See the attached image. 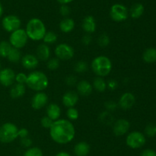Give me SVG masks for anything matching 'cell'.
Masks as SVG:
<instances>
[{
	"instance_id": "cell-1",
	"label": "cell",
	"mask_w": 156,
	"mask_h": 156,
	"mask_svg": "<svg viewBox=\"0 0 156 156\" xmlns=\"http://www.w3.org/2000/svg\"><path fill=\"white\" fill-rule=\"evenodd\" d=\"M76 135L74 125L69 119H59L53 121L50 128V136L55 142L60 145L68 144Z\"/></svg>"
},
{
	"instance_id": "cell-2",
	"label": "cell",
	"mask_w": 156,
	"mask_h": 156,
	"mask_svg": "<svg viewBox=\"0 0 156 156\" xmlns=\"http://www.w3.org/2000/svg\"><path fill=\"white\" fill-rule=\"evenodd\" d=\"M24 30L28 38L34 41L43 40L47 32V28L44 21L37 18H33L29 20Z\"/></svg>"
},
{
	"instance_id": "cell-3",
	"label": "cell",
	"mask_w": 156,
	"mask_h": 156,
	"mask_svg": "<svg viewBox=\"0 0 156 156\" xmlns=\"http://www.w3.org/2000/svg\"><path fill=\"white\" fill-rule=\"evenodd\" d=\"M26 84L30 90L41 92L47 88L49 85V79L44 72L34 70L27 75Z\"/></svg>"
},
{
	"instance_id": "cell-4",
	"label": "cell",
	"mask_w": 156,
	"mask_h": 156,
	"mask_svg": "<svg viewBox=\"0 0 156 156\" xmlns=\"http://www.w3.org/2000/svg\"><path fill=\"white\" fill-rule=\"evenodd\" d=\"M91 70L98 76L105 77L108 76L112 70V62L108 57L100 55L93 59Z\"/></svg>"
},
{
	"instance_id": "cell-5",
	"label": "cell",
	"mask_w": 156,
	"mask_h": 156,
	"mask_svg": "<svg viewBox=\"0 0 156 156\" xmlns=\"http://www.w3.org/2000/svg\"><path fill=\"white\" fill-rule=\"evenodd\" d=\"M18 137V128L12 122H5L0 126V142L10 143Z\"/></svg>"
},
{
	"instance_id": "cell-6",
	"label": "cell",
	"mask_w": 156,
	"mask_h": 156,
	"mask_svg": "<svg viewBox=\"0 0 156 156\" xmlns=\"http://www.w3.org/2000/svg\"><path fill=\"white\" fill-rule=\"evenodd\" d=\"M28 41V37L25 30L19 28L15 32H12L9 37V43L12 47L18 49H21L27 44Z\"/></svg>"
},
{
	"instance_id": "cell-7",
	"label": "cell",
	"mask_w": 156,
	"mask_h": 156,
	"mask_svg": "<svg viewBox=\"0 0 156 156\" xmlns=\"http://www.w3.org/2000/svg\"><path fill=\"white\" fill-rule=\"evenodd\" d=\"M110 16L113 21L116 22H122L128 18L129 11L124 5L116 3L113 5L110 9Z\"/></svg>"
},
{
	"instance_id": "cell-8",
	"label": "cell",
	"mask_w": 156,
	"mask_h": 156,
	"mask_svg": "<svg viewBox=\"0 0 156 156\" xmlns=\"http://www.w3.org/2000/svg\"><path fill=\"white\" fill-rule=\"evenodd\" d=\"M146 136L143 133L139 131H133L127 135L126 143L129 148L136 149L143 147L146 144Z\"/></svg>"
},
{
	"instance_id": "cell-9",
	"label": "cell",
	"mask_w": 156,
	"mask_h": 156,
	"mask_svg": "<svg viewBox=\"0 0 156 156\" xmlns=\"http://www.w3.org/2000/svg\"><path fill=\"white\" fill-rule=\"evenodd\" d=\"M56 58L59 61H69L74 57V49L71 45L66 43L58 44L54 50Z\"/></svg>"
},
{
	"instance_id": "cell-10",
	"label": "cell",
	"mask_w": 156,
	"mask_h": 156,
	"mask_svg": "<svg viewBox=\"0 0 156 156\" xmlns=\"http://www.w3.org/2000/svg\"><path fill=\"white\" fill-rule=\"evenodd\" d=\"M21 21L17 15H6L2 20V26L3 29L5 32H10V33L21 28Z\"/></svg>"
},
{
	"instance_id": "cell-11",
	"label": "cell",
	"mask_w": 156,
	"mask_h": 156,
	"mask_svg": "<svg viewBox=\"0 0 156 156\" xmlns=\"http://www.w3.org/2000/svg\"><path fill=\"white\" fill-rule=\"evenodd\" d=\"M15 73L12 69L5 67L0 70V84L3 87H9L14 84L15 81Z\"/></svg>"
},
{
	"instance_id": "cell-12",
	"label": "cell",
	"mask_w": 156,
	"mask_h": 156,
	"mask_svg": "<svg viewBox=\"0 0 156 156\" xmlns=\"http://www.w3.org/2000/svg\"><path fill=\"white\" fill-rule=\"evenodd\" d=\"M136 102L135 96L132 93L126 92L123 93L118 101V106L123 110H129L133 106Z\"/></svg>"
},
{
	"instance_id": "cell-13",
	"label": "cell",
	"mask_w": 156,
	"mask_h": 156,
	"mask_svg": "<svg viewBox=\"0 0 156 156\" xmlns=\"http://www.w3.org/2000/svg\"><path fill=\"white\" fill-rule=\"evenodd\" d=\"M48 102V96L44 92H37L33 96L31 99L32 108L36 110H39L44 108Z\"/></svg>"
},
{
	"instance_id": "cell-14",
	"label": "cell",
	"mask_w": 156,
	"mask_h": 156,
	"mask_svg": "<svg viewBox=\"0 0 156 156\" xmlns=\"http://www.w3.org/2000/svg\"><path fill=\"white\" fill-rule=\"evenodd\" d=\"M130 128V123L126 119H117L113 126V132L117 136H122L128 132Z\"/></svg>"
},
{
	"instance_id": "cell-15",
	"label": "cell",
	"mask_w": 156,
	"mask_h": 156,
	"mask_svg": "<svg viewBox=\"0 0 156 156\" xmlns=\"http://www.w3.org/2000/svg\"><path fill=\"white\" fill-rule=\"evenodd\" d=\"M21 64L27 70H34L39 64V60L33 54H26L21 58Z\"/></svg>"
},
{
	"instance_id": "cell-16",
	"label": "cell",
	"mask_w": 156,
	"mask_h": 156,
	"mask_svg": "<svg viewBox=\"0 0 156 156\" xmlns=\"http://www.w3.org/2000/svg\"><path fill=\"white\" fill-rule=\"evenodd\" d=\"M79 94L75 91H68L65 93L62 96V104L67 108L75 107L79 101Z\"/></svg>"
},
{
	"instance_id": "cell-17",
	"label": "cell",
	"mask_w": 156,
	"mask_h": 156,
	"mask_svg": "<svg viewBox=\"0 0 156 156\" xmlns=\"http://www.w3.org/2000/svg\"><path fill=\"white\" fill-rule=\"evenodd\" d=\"M96 20L92 15H88L83 19L82 23V28L86 34H92L96 31Z\"/></svg>"
},
{
	"instance_id": "cell-18",
	"label": "cell",
	"mask_w": 156,
	"mask_h": 156,
	"mask_svg": "<svg viewBox=\"0 0 156 156\" xmlns=\"http://www.w3.org/2000/svg\"><path fill=\"white\" fill-rule=\"evenodd\" d=\"M50 48L47 44H41L38 45L36 51V56L39 61H47L50 58Z\"/></svg>"
},
{
	"instance_id": "cell-19",
	"label": "cell",
	"mask_w": 156,
	"mask_h": 156,
	"mask_svg": "<svg viewBox=\"0 0 156 156\" xmlns=\"http://www.w3.org/2000/svg\"><path fill=\"white\" fill-rule=\"evenodd\" d=\"M77 93L78 94L82 96H88L92 93V84L87 80H81L77 84Z\"/></svg>"
},
{
	"instance_id": "cell-20",
	"label": "cell",
	"mask_w": 156,
	"mask_h": 156,
	"mask_svg": "<svg viewBox=\"0 0 156 156\" xmlns=\"http://www.w3.org/2000/svg\"><path fill=\"white\" fill-rule=\"evenodd\" d=\"M47 116L53 121H56L59 119L61 116V109L56 103H50L47 106Z\"/></svg>"
},
{
	"instance_id": "cell-21",
	"label": "cell",
	"mask_w": 156,
	"mask_h": 156,
	"mask_svg": "<svg viewBox=\"0 0 156 156\" xmlns=\"http://www.w3.org/2000/svg\"><path fill=\"white\" fill-rule=\"evenodd\" d=\"M26 92V87L24 84H13L10 90V96L13 99H18L22 97Z\"/></svg>"
},
{
	"instance_id": "cell-22",
	"label": "cell",
	"mask_w": 156,
	"mask_h": 156,
	"mask_svg": "<svg viewBox=\"0 0 156 156\" xmlns=\"http://www.w3.org/2000/svg\"><path fill=\"white\" fill-rule=\"evenodd\" d=\"M90 151V145L86 142H79L75 145L74 153L76 156H86Z\"/></svg>"
},
{
	"instance_id": "cell-23",
	"label": "cell",
	"mask_w": 156,
	"mask_h": 156,
	"mask_svg": "<svg viewBox=\"0 0 156 156\" xmlns=\"http://www.w3.org/2000/svg\"><path fill=\"white\" fill-rule=\"evenodd\" d=\"M59 29L63 33H69L75 28V21L71 18H64L59 22Z\"/></svg>"
},
{
	"instance_id": "cell-24",
	"label": "cell",
	"mask_w": 156,
	"mask_h": 156,
	"mask_svg": "<svg viewBox=\"0 0 156 156\" xmlns=\"http://www.w3.org/2000/svg\"><path fill=\"white\" fill-rule=\"evenodd\" d=\"M145 11V8L143 4L141 3H135L131 6L130 9L129 11V14L131 18L134 19L140 18L143 15Z\"/></svg>"
},
{
	"instance_id": "cell-25",
	"label": "cell",
	"mask_w": 156,
	"mask_h": 156,
	"mask_svg": "<svg viewBox=\"0 0 156 156\" xmlns=\"http://www.w3.org/2000/svg\"><path fill=\"white\" fill-rule=\"evenodd\" d=\"M143 59L148 64H152L156 62V48L149 47L143 54Z\"/></svg>"
},
{
	"instance_id": "cell-26",
	"label": "cell",
	"mask_w": 156,
	"mask_h": 156,
	"mask_svg": "<svg viewBox=\"0 0 156 156\" xmlns=\"http://www.w3.org/2000/svg\"><path fill=\"white\" fill-rule=\"evenodd\" d=\"M93 89L97 90L98 92L100 93H103L108 88V85H107V82L104 80L103 77L101 76H97L94 79L92 84Z\"/></svg>"
},
{
	"instance_id": "cell-27",
	"label": "cell",
	"mask_w": 156,
	"mask_h": 156,
	"mask_svg": "<svg viewBox=\"0 0 156 156\" xmlns=\"http://www.w3.org/2000/svg\"><path fill=\"white\" fill-rule=\"evenodd\" d=\"M21 58L22 56L19 49L12 47L6 58H8V60L12 63H18L21 61Z\"/></svg>"
},
{
	"instance_id": "cell-28",
	"label": "cell",
	"mask_w": 156,
	"mask_h": 156,
	"mask_svg": "<svg viewBox=\"0 0 156 156\" xmlns=\"http://www.w3.org/2000/svg\"><path fill=\"white\" fill-rule=\"evenodd\" d=\"M12 47L10 43H9V41H0V57H2V58H7L8 54H9Z\"/></svg>"
},
{
	"instance_id": "cell-29",
	"label": "cell",
	"mask_w": 156,
	"mask_h": 156,
	"mask_svg": "<svg viewBox=\"0 0 156 156\" xmlns=\"http://www.w3.org/2000/svg\"><path fill=\"white\" fill-rule=\"evenodd\" d=\"M58 39V35L54 32H46L45 35H44L43 41H44V44H54Z\"/></svg>"
},
{
	"instance_id": "cell-30",
	"label": "cell",
	"mask_w": 156,
	"mask_h": 156,
	"mask_svg": "<svg viewBox=\"0 0 156 156\" xmlns=\"http://www.w3.org/2000/svg\"><path fill=\"white\" fill-rule=\"evenodd\" d=\"M88 65L85 61H79L78 62L76 63V64L74 65V70L76 73H85L88 70Z\"/></svg>"
},
{
	"instance_id": "cell-31",
	"label": "cell",
	"mask_w": 156,
	"mask_h": 156,
	"mask_svg": "<svg viewBox=\"0 0 156 156\" xmlns=\"http://www.w3.org/2000/svg\"><path fill=\"white\" fill-rule=\"evenodd\" d=\"M66 116L68 117L69 120L72 122V121L77 120L78 118H79V113L77 109L75 108V107H70L67 110Z\"/></svg>"
},
{
	"instance_id": "cell-32",
	"label": "cell",
	"mask_w": 156,
	"mask_h": 156,
	"mask_svg": "<svg viewBox=\"0 0 156 156\" xmlns=\"http://www.w3.org/2000/svg\"><path fill=\"white\" fill-rule=\"evenodd\" d=\"M59 60L57 58H51L47 61V67L50 70H56L59 67Z\"/></svg>"
},
{
	"instance_id": "cell-33",
	"label": "cell",
	"mask_w": 156,
	"mask_h": 156,
	"mask_svg": "<svg viewBox=\"0 0 156 156\" xmlns=\"http://www.w3.org/2000/svg\"><path fill=\"white\" fill-rule=\"evenodd\" d=\"M24 156H43V151L38 147H31L24 152Z\"/></svg>"
},
{
	"instance_id": "cell-34",
	"label": "cell",
	"mask_w": 156,
	"mask_h": 156,
	"mask_svg": "<svg viewBox=\"0 0 156 156\" xmlns=\"http://www.w3.org/2000/svg\"><path fill=\"white\" fill-rule=\"evenodd\" d=\"M98 45L101 47H106L110 44V38L107 34L103 33L99 36L98 39Z\"/></svg>"
},
{
	"instance_id": "cell-35",
	"label": "cell",
	"mask_w": 156,
	"mask_h": 156,
	"mask_svg": "<svg viewBox=\"0 0 156 156\" xmlns=\"http://www.w3.org/2000/svg\"><path fill=\"white\" fill-rule=\"evenodd\" d=\"M145 134L148 137H154L156 136V125L150 123L147 125L145 128Z\"/></svg>"
},
{
	"instance_id": "cell-36",
	"label": "cell",
	"mask_w": 156,
	"mask_h": 156,
	"mask_svg": "<svg viewBox=\"0 0 156 156\" xmlns=\"http://www.w3.org/2000/svg\"><path fill=\"white\" fill-rule=\"evenodd\" d=\"M53 122V121L51 119H50L47 116H44V117L41 119V124L44 128H49V129H50Z\"/></svg>"
},
{
	"instance_id": "cell-37",
	"label": "cell",
	"mask_w": 156,
	"mask_h": 156,
	"mask_svg": "<svg viewBox=\"0 0 156 156\" xmlns=\"http://www.w3.org/2000/svg\"><path fill=\"white\" fill-rule=\"evenodd\" d=\"M27 75H26L25 73H22V72H20L18 73L15 75V81L18 84H26V81H27Z\"/></svg>"
},
{
	"instance_id": "cell-38",
	"label": "cell",
	"mask_w": 156,
	"mask_h": 156,
	"mask_svg": "<svg viewBox=\"0 0 156 156\" xmlns=\"http://www.w3.org/2000/svg\"><path fill=\"white\" fill-rule=\"evenodd\" d=\"M59 12H60L62 16L66 18V17L70 14L69 7L67 5H61L60 8H59Z\"/></svg>"
},
{
	"instance_id": "cell-39",
	"label": "cell",
	"mask_w": 156,
	"mask_h": 156,
	"mask_svg": "<svg viewBox=\"0 0 156 156\" xmlns=\"http://www.w3.org/2000/svg\"><path fill=\"white\" fill-rule=\"evenodd\" d=\"M118 106L117 103H116L114 101H108V102H105V108L108 110H110V111H113V110H115L117 109V107Z\"/></svg>"
},
{
	"instance_id": "cell-40",
	"label": "cell",
	"mask_w": 156,
	"mask_h": 156,
	"mask_svg": "<svg viewBox=\"0 0 156 156\" xmlns=\"http://www.w3.org/2000/svg\"><path fill=\"white\" fill-rule=\"evenodd\" d=\"M21 145L23 147H25V148H30L32 145V140L29 137L23 138L21 139Z\"/></svg>"
},
{
	"instance_id": "cell-41",
	"label": "cell",
	"mask_w": 156,
	"mask_h": 156,
	"mask_svg": "<svg viewBox=\"0 0 156 156\" xmlns=\"http://www.w3.org/2000/svg\"><path fill=\"white\" fill-rule=\"evenodd\" d=\"M66 83L68 86H74L75 84H77V80H76V77L73 75H70V76H68L66 79Z\"/></svg>"
},
{
	"instance_id": "cell-42",
	"label": "cell",
	"mask_w": 156,
	"mask_h": 156,
	"mask_svg": "<svg viewBox=\"0 0 156 156\" xmlns=\"http://www.w3.org/2000/svg\"><path fill=\"white\" fill-rule=\"evenodd\" d=\"M91 41H92V38L90 35V34H86L82 38V43L84 45H89L91 43Z\"/></svg>"
},
{
	"instance_id": "cell-43",
	"label": "cell",
	"mask_w": 156,
	"mask_h": 156,
	"mask_svg": "<svg viewBox=\"0 0 156 156\" xmlns=\"http://www.w3.org/2000/svg\"><path fill=\"white\" fill-rule=\"evenodd\" d=\"M29 131L26 128H18V137L23 139V138L28 137Z\"/></svg>"
},
{
	"instance_id": "cell-44",
	"label": "cell",
	"mask_w": 156,
	"mask_h": 156,
	"mask_svg": "<svg viewBox=\"0 0 156 156\" xmlns=\"http://www.w3.org/2000/svg\"><path fill=\"white\" fill-rule=\"evenodd\" d=\"M140 156H156V151L153 149L148 148V149L143 150Z\"/></svg>"
},
{
	"instance_id": "cell-45",
	"label": "cell",
	"mask_w": 156,
	"mask_h": 156,
	"mask_svg": "<svg viewBox=\"0 0 156 156\" xmlns=\"http://www.w3.org/2000/svg\"><path fill=\"white\" fill-rule=\"evenodd\" d=\"M107 85H108V87L110 89V90H114L117 88V83L116 82L115 80H111L108 81V83H107Z\"/></svg>"
},
{
	"instance_id": "cell-46",
	"label": "cell",
	"mask_w": 156,
	"mask_h": 156,
	"mask_svg": "<svg viewBox=\"0 0 156 156\" xmlns=\"http://www.w3.org/2000/svg\"><path fill=\"white\" fill-rule=\"evenodd\" d=\"M56 1L61 5H68L69 3L72 2L73 0H56Z\"/></svg>"
},
{
	"instance_id": "cell-47",
	"label": "cell",
	"mask_w": 156,
	"mask_h": 156,
	"mask_svg": "<svg viewBox=\"0 0 156 156\" xmlns=\"http://www.w3.org/2000/svg\"><path fill=\"white\" fill-rule=\"evenodd\" d=\"M55 156H71L69 153L66 152V151H60V152L57 153Z\"/></svg>"
},
{
	"instance_id": "cell-48",
	"label": "cell",
	"mask_w": 156,
	"mask_h": 156,
	"mask_svg": "<svg viewBox=\"0 0 156 156\" xmlns=\"http://www.w3.org/2000/svg\"><path fill=\"white\" fill-rule=\"evenodd\" d=\"M2 14H3V7L2 3L0 2V18H1V17L2 16Z\"/></svg>"
},
{
	"instance_id": "cell-49",
	"label": "cell",
	"mask_w": 156,
	"mask_h": 156,
	"mask_svg": "<svg viewBox=\"0 0 156 156\" xmlns=\"http://www.w3.org/2000/svg\"><path fill=\"white\" fill-rule=\"evenodd\" d=\"M2 69V64H1V61H0V70Z\"/></svg>"
}]
</instances>
